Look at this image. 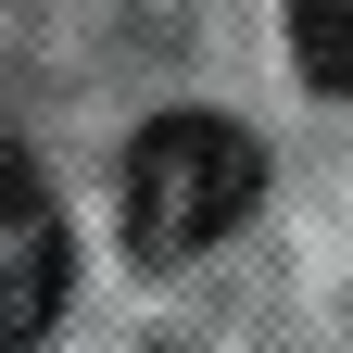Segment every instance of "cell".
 Masks as SVG:
<instances>
[{
    "label": "cell",
    "mask_w": 353,
    "mask_h": 353,
    "mask_svg": "<svg viewBox=\"0 0 353 353\" xmlns=\"http://www.w3.org/2000/svg\"><path fill=\"white\" fill-rule=\"evenodd\" d=\"M265 202V139L228 114H152L126 139V252L139 265H190Z\"/></svg>",
    "instance_id": "1"
},
{
    "label": "cell",
    "mask_w": 353,
    "mask_h": 353,
    "mask_svg": "<svg viewBox=\"0 0 353 353\" xmlns=\"http://www.w3.org/2000/svg\"><path fill=\"white\" fill-rule=\"evenodd\" d=\"M51 303H63V202L38 176V152L0 139V353L51 328Z\"/></svg>",
    "instance_id": "2"
},
{
    "label": "cell",
    "mask_w": 353,
    "mask_h": 353,
    "mask_svg": "<svg viewBox=\"0 0 353 353\" xmlns=\"http://www.w3.org/2000/svg\"><path fill=\"white\" fill-rule=\"evenodd\" d=\"M290 63L316 88H353V0H290Z\"/></svg>",
    "instance_id": "3"
}]
</instances>
